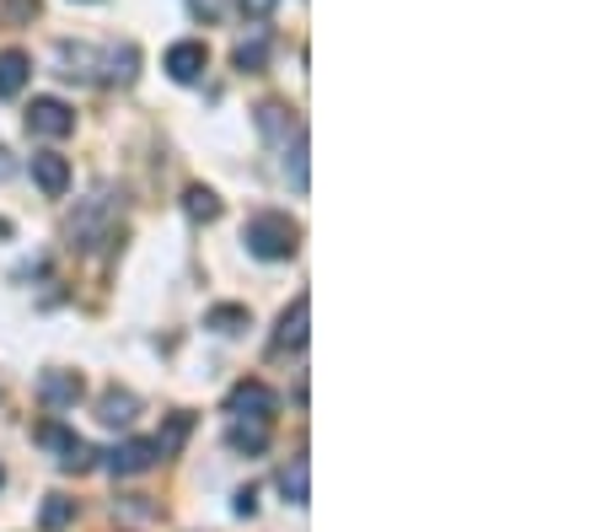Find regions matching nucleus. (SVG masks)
I'll return each mask as SVG.
<instances>
[{
    "mask_svg": "<svg viewBox=\"0 0 601 532\" xmlns=\"http://www.w3.org/2000/svg\"><path fill=\"white\" fill-rule=\"evenodd\" d=\"M28 76H33V60L22 49H6L0 54V97H17L28 86Z\"/></svg>",
    "mask_w": 601,
    "mask_h": 532,
    "instance_id": "13",
    "label": "nucleus"
},
{
    "mask_svg": "<svg viewBox=\"0 0 601 532\" xmlns=\"http://www.w3.org/2000/svg\"><path fill=\"white\" fill-rule=\"evenodd\" d=\"M124 237V200L103 183L92 200H81V210L71 215V247L81 253H108Z\"/></svg>",
    "mask_w": 601,
    "mask_h": 532,
    "instance_id": "1",
    "label": "nucleus"
},
{
    "mask_svg": "<svg viewBox=\"0 0 601 532\" xmlns=\"http://www.w3.org/2000/svg\"><path fill=\"white\" fill-rule=\"evenodd\" d=\"M135 414H140V398H135L129 387H108L103 404H97V419L114 425V430H119V425H135Z\"/></svg>",
    "mask_w": 601,
    "mask_h": 532,
    "instance_id": "11",
    "label": "nucleus"
},
{
    "mask_svg": "<svg viewBox=\"0 0 601 532\" xmlns=\"http://www.w3.org/2000/svg\"><path fill=\"white\" fill-rule=\"evenodd\" d=\"M307 328H312V296H296L280 312V328L269 339V355H290V350H307Z\"/></svg>",
    "mask_w": 601,
    "mask_h": 532,
    "instance_id": "4",
    "label": "nucleus"
},
{
    "mask_svg": "<svg viewBox=\"0 0 601 532\" xmlns=\"http://www.w3.org/2000/svg\"><path fill=\"white\" fill-rule=\"evenodd\" d=\"M76 129V114L60 103V97H33V108H28V135H39V140H65Z\"/></svg>",
    "mask_w": 601,
    "mask_h": 532,
    "instance_id": "5",
    "label": "nucleus"
},
{
    "mask_svg": "<svg viewBox=\"0 0 601 532\" xmlns=\"http://www.w3.org/2000/svg\"><path fill=\"white\" fill-rule=\"evenodd\" d=\"M280 490H285V500H290V506H307V457H290V462H285L280 468Z\"/></svg>",
    "mask_w": 601,
    "mask_h": 532,
    "instance_id": "18",
    "label": "nucleus"
},
{
    "mask_svg": "<svg viewBox=\"0 0 601 532\" xmlns=\"http://www.w3.org/2000/svg\"><path fill=\"white\" fill-rule=\"evenodd\" d=\"M269 54H275V39L269 33H253V39H242L232 49V65H237L242 76H258V71H269Z\"/></svg>",
    "mask_w": 601,
    "mask_h": 532,
    "instance_id": "10",
    "label": "nucleus"
},
{
    "mask_svg": "<svg viewBox=\"0 0 601 532\" xmlns=\"http://www.w3.org/2000/svg\"><path fill=\"white\" fill-rule=\"evenodd\" d=\"M183 210H189L194 221H204V226L221 221V200H215V189H204V183H194V189L183 194Z\"/></svg>",
    "mask_w": 601,
    "mask_h": 532,
    "instance_id": "20",
    "label": "nucleus"
},
{
    "mask_svg": "<svg viewBox=\"0 0 601 532\" xmlns=\"http://www.w3.org/2000/svg\"><path fill=\"white\" fill-rule=\"evenodd\" d=\"M226 447L232 451H264L269 447V419H232V425H226Z\"/></svg>",
    "mask_w": 601,
    "mask_h": 532,
    "instance_id": "12",
    "label": "nucleus"
},
{
    "mask_svg": "<svg viewBox=\"0 0 601 532\" xmlns=\"http://www.w3.org/2000/svg\"><path fill=\"white\" fill-rule=\"evenodd\" d=\"M161 65H167V76H172L178 86H194L204 71H210V49H204L200 39H183V43H172V49H167V60H161Z\"/></svg>",
    "mask_w": 601,
    "mask_h": 532,
    "instance_id": "6",
    "label": "nucleus"
},
{
    "mask_svg": "<svg viewBox=\"0 0 601 532\" xmlns=\"http://www.w3.org/2000/svg\"><path fill=\"white\" fill-rule=\"evenodd\" d=\"M258 129H264L269 140H285V135H290V108H280V103H264V108H258Z\"/></svg>",
    "mask_w": 601,
    "mask_h": 532,
    "instance_id": "23",
    "label": "nucleus"
},
{
    "mask_svg": "<svg viewBox=\"0 0 601 532\" xmlns=\"http://www.w3.org/2000/svg\"><path fill=\"white\" fill-rule=\"evenodd\" d=\"M60 468H65V474H92V468H97V451L86 447L81 436H71L65 451H60Z\"/></svg>",
    "mask_w": 601,
    "mask_h": 532,
    "instance_id": "22",
    "label": "nucleus"
},
{
    "mask_svg": "<svg viewBox=\"0 0 601 532\" xmlns=\"http://www.w3.org/2000/svg\"><path fill=\"white\" fill-rule=\"evenodd\" d=\"M285 178H290V189L296 194H307L312 189V178H307V129L296 124V140L285 146Z\"/></svg>",
    "mask_w": 601,
    "mask_h": 532,
    "instance_id": "14",
    "label": "nucleus"
},
{
    "mask_svg": "<svg viewBox=\"0 0 601 532\" xmlns=\"http://www.w3.org/2000/svg\"><path fill=\"white\" fill-rule=\"evenodd\" d=\"M189 11H194L200 22H215V17L226 11V0H189Z\"/></svg>",
    "mask_w": 601,
    "mask_h": 532,
    "instance_id": "25",
    "label": "nucleus"
},
{
    "mask_svg": "<svg viewBox=\"0 0 601 532\" xmlns=\"http://www.w3.org/2000/svg\"><path fill=\"white\" fill-rule=\"evenodd\" d=\"M258 511V490H237V517H253Z\"/></svg>",
    "mask_w": 601,
    "mask_h": 532,
    "instance_id": "26",
    "label": "nucleus"
},
{
    "mask_svg": "<svg viewBox=\"0 0 601 532\" xmlns=\"http://www.w3.org/2000/svg\"><path fill=\"white\" fill-rule=\"evenodd\" d=\"M135 65H140V49H135V43H119V49L108 54V82L129 86L135 82Z\"/></svg>",
    "mask_w": 601,
    "mask_h": 532,
    "instance_id": "21",
    "label": "nucleus"
},
{
    "mask_svg": "<svg viewBox=\"0 0 601 532\" xmlns=\"http://www.w3.org/2000/svg\"><path fill=\"white\" fill-rule=\"evenodd\" d=\"M71 522H76V500L49 494V500H43V511H39V528L43 532H60V528H71Z\"/></svg>",
    "mask_w": 601,
    "mask_h": 532,
    "instance_id": "19",
    "label": "nucleus"
},
{
    "mask_svg": "<svg viewBox=\"0 0 601 532\" xmlns=\"http://www.w3.org/2000/svg\"><path fill=\"white\" fill-rule=\"evenodd\" d=\"M81 393H86V387H81L76 371H43L39 376V398L49 409H76Z\"/></svg>",
    "mask_w": 601,
    "mask_h": 532,
    "instance_id": "8",
    "label": "nucleus"
},
{
    "mask_svg": "<svg viewBox=\"0 0 601 532\" xmlns=\"http://www.w3.org/2000/svg\"><path fill=\"white\" fill-rule=\"evenodd\" d=\"M6 178H17V162H11V151L0 146V183H6Z\"/></svg>",
    "mask_w": 601,
    "mask_h": 532,
    "instance_id": "27",
    "label": "nucleus"
},
{
    "mask_svg": "<svg viewBox=\"0 0 601 532\" xmlns=\"http://www.w3.org/2000/svg\"><path fill=\"white\" fill-rule=\"evenodd\" d=\"M0 479H6V474H0Z\"/></svg>",
    "mask_w": 601,
    "mask_h": 532,
    "instance_id": "28",
    "label": "nucleus"
},
{
    "mask_svg": "<svg viewBox=\"0 0 601 532\" xmlns=\"http://www.w3.org/2000/svg\"><path fill=\"white\" fill-rule=\"evenodd\" d=\"M226 414H232V419H275V414H280V393L264 387V382H237V387L226 393Z\"/></svg>",
    "mask_w": 601,
    "mask_h": 532,
    "instance_id": "3",
    "label": "nucleus"
},
{
    "mask_svg": "<svg viewBox=\"0 0 601 532\" xmlns=\"http://www.w3.org/2000/svg\"><path fill=\"white\" fill-rule=\"evenodd\" d=\"M60 65H65V71H60L65 82H92V65H97V54H92L86 43H60Z\"/></svg>",
    "mask_w": 601,
    "mask_h": 532,
    "instance_id": "15",
    "label": "nucleus"
},
{
    "mask_svg": "<svg viewBox=\"0 0 601 532\" xmlns=\"http://www.w3.org/2000/svg\"><path fill=\"white\" fill-rule=\"evenodd\" d=\"M189 430H194V414H172V419L161 425V436H157V457H178L183 441H189Z\"/></svg>",
    "mask_w": 601,
    "mask_h": 532,
    "instance_id": "17",
    "label": "nucleus"
},
{
    "mask_svg": "<svg viewBox=\"0 0 601 532\" xmlns=\"http://www.w3.org/2000/svg\"><path fill=\"white\" fill-rule=\"evenodd\" d=\"M247 323H253V312L237 307V301H221V307H210V312H204V328H215V333H226V339L242 333Z\"/></svg>",
    "mask_w": 601,
    "mask_h": 532,
    "instance_id": "16",
    "label": "nucleus"
},
{
    "mask_svg": "<svg viewBox=\"0 0 601 532\" xmlns=\"http://www.w3.org/2000/svg\"><path fill=\"white\" fill-rule=\"evenodd\" d=\"M33 183L43 189V200H65V189H71V162H65L60 151H39V157H33Z\"/></svg>",
    "mask_w": 601,
    "mask_h": 532,
    "instance_id": "7",
    "label": "nucleus"
},
{
    "mask_svg": "<svg viewBox=\"0 0 601 532\" xmlns=\"http://www.w3.org/2000/svg\"><path fill=\"white\" fill-rule=\"evenodd\" d=\"M237 6H242V17H247V22H269L280 0H237Z\"/></svg>",
    "mask_w": 601,
    "mask_h": 532,
    "instance_id": "24",
    "label": "nucleus"
},
{
    "mask_svg": "<svg viewBox=\"0 0 601 532\" xmlns=\"http://www.w3.org/2000/svg\"><path fill=\"white\" fill-rule=\"evenodd\" d=\"M242 243H247L253 258L280 264V258H296V247H301V226H296L290 215H280V210H258V215L247 221Z\"/></svg>",
    "mask_w": 601,
    "mask_h": 532,
    "instance_id": "2",
    "label": "nucleus"
},
{
    "mask_svg": "<svg viewBox=\"0 0 601 532\" xmlns=\"http://www.w3.org/2000/svg\"><path fill=\"white\" fill-rule=\"evenodd\" d=\"M108 468H114V479H135V474L157 468V441H124V447H114Z\"/></svg>",
    "mask_w": 601,
    "mask_h": 532,
    "instance_id": "9",
    "label": "nucleus"
}]
</instances>
